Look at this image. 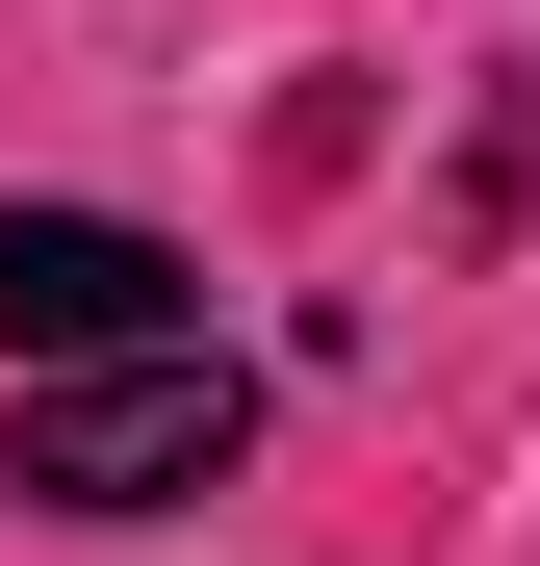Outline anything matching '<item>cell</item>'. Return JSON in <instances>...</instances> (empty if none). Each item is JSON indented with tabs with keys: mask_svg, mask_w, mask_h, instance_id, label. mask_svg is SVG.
Listing matches in <instances>:
<instances>
[{
	"mask_svg": "<svg viewBox=\"0 0 540 566\" xmlns=\"http://www.w3.org/2000/svg\"><path fill=\"white\" fill-rule=\"evenodd\" d=\"M232 438H257V387L207 335H155V360H52L0 463H27L52 515H180V490H232Z\"/></svg>",
	"mask_w": 540,
	"mask_h": 566,
	"instance_id": "6da1fadb",
	"label": "cell"
},
{
	"mask_svg": "<svg viewBox=\"0 0 540 566\" xmlns=\"http://www.w3.org/2000/svg\"><path fill=\"white\" fill-rule=\"evenodd\" d=\"M0 335L27 360H155L180 335V258L129 207H0Z\"/></svg>",
	"mask_w": 540,
	"mask_h": 566,
	"instance_id": "7a4b0ae2",
	"label": "cell"
}]
</instances>
